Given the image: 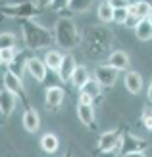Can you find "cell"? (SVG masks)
Masks as SVG:
<instances>
[{"mask_svg": "<svg viewBox=\"0 0 152 157\" xmlns=\"http://www.w3.org/2000/svg\"><path fill=\"white\" fill-rule=\"evenodd\" d=\"M108 65H112L114 69H117V71H127L129 69V56H127V52L123 50H112L108 54Z\"/></svg>", "mask_w": 152, "mask_h": 157, "instance_id": "obj_16", "label": "cell"}, {"mask_svg": "<svg viewBox=\"0 0 152 157\" xmlns=\"http://www.w3.org/2000/svg\"><path fill=\"white\" fill-rule=\"evenodd\" d=\"M2 84H4V88L6 90H10L12 94H15L21 101H23V105H29V101H27V94H25V86H23V78H19L18 75H14L10 71H6L4 73V78H2Z\"/></svg>", "mask_w": 152, "mask_h": 157, "instance_id": "obj_7", "label": "cell"}, {"mask_svg": "<svg viewBox=\"0 0 152 157\" xmlns=\"http://www.w3.org/2000/svg\"><path fill=\"white\" fill-rule=\"evenodd\" d=\"M15 44H18V38L14 33H0V50L15 48Z\"/></svg>", "mask_w": 152, "mask_h": 157, "instance_id": "obj_26", "label": "cell"}, {"mask_svg": "<svg viewBox=\"0 0 152 157\" xmlns=\"http://www.w3.org/2000/svg\"><path fill=\"white\" fill-rule=\"evenodd\" d=\"M0 65H2V59H0Z\"/></svg>", "mask_w": 152, "mask_h": 157, "instance_id": "obj_43", "label": "cell"}, {"mask_svg": "<svg viewBox=\"0 0 152 157\" xmlns=\"http://www.w3.org/2000/svg\"><path fill=\"white\" fill-rule=\"evenodd\" d=\"M127 10H129V15H127V19H125V27H129V29H135L139 25V21H141V17L137 13H135L131 8H127Z\"/></svg>", "mask_w": 152, "mask_h": 157, "instance_id": "obj_31", "label": "cell"}, {"mask_svg": "<svg viewBox=\"0 0 152 157\" xmlns=\"http://www.w3.org/2000/svg\"><path fill=\"white\" fill-rule=\"evenodd\" d=\"M12 2H19V0H12Z\"/></svg>", "mask_w": 152, "mask_h": 157, "instance_id": "obj_41", "label": "cell"}, {"mask_svg": "<svg viewBox=\"0 0 152 157\" xmlns=\"http://www.w3.org/2000/svg\"><path fill=\"white\" fill-rule=\"evenodd\" d=\"M52 35H54V42L58 44L62 50H73L81 44V33H79L75 21L71 17H68V15H62V17L54 23Z\"/></svg>", "mask_w": 152, "mask_h": 157, "instance_id": "obj_3", "label": "cell"}, {"mask_svg": "<svg viewBox=\"0 0 152 157\" xmlns=\"http://www.w3.org/2000/svg\"><path fill=\"white\" fill-rule=\"evenodd\" d=\"M18 101H19V98L15 96V94H12L10 90H6V88L0 90V117L8 119V117L15 111Z\"/></svg>", "mask_w": 152, "mask_h": 157, "instance_id": "obj_10", "label": "cell"}, {"mask_svg": "<svg viewBox=\"0 0 152 157\" xmlns=\"http://www.w3.org/2000/svg\"><path fill=\"white\" fill-rule=\"evenodd\" d=\"M29 56H31V54H29L27 48H25V50H21V52H18L12 63H10V65H6V67H8V71L14 73V75H18L19 78H23V75L27 73V59H29Z\"/></svg>", "mask_w": 152, "mask_h": 157, "instance_id": "obj_12", "label": "cell"}, {"mask_svg": "<svg viewBox=\"0 0 152 157\" xmlns=\"http://www.w3.org/2000/svg\"><path fill=\"white\" fill-rule=\"evenodd\" d=\"M119 157H121V155H119ZM123 157H146V155H145V151H135V153H127Z\"/></svg>", "mask_w": 152, "mask_h": 157, "instance_id": "obj_36", "label": "cell"}, {"mask_svg": "<svg viewBox=\"0 0 152 157\" xmlns=\"http://www.w3.org/2000/svg\"><path fill=\"white\" fill-rule=\"evenodd\" d=\"M64 157H73V153H71V151H68V153L64 155Z\"/></svg>", "mask_w": 152, "mask_h": 157, "instance_id": "obj_39", "label": "cell"}, {"mask_svg": "<svg viewBox=\"0 0 152 157\" xmlns=\"http://www.w3.org/2000/svg\"><path fill=\"white\" fill-rule=\"evenodd\" d=\"M146 19H148V21H150V25H152V13H150V15H148V17H146Z\"/></svg>", "mask_w": 152, "mask_h": 157, "instance_id": "obj_40", "label": "cell"}, {"mask_svg": "<svg viewBox=\"0 0 152 157\" xmlns=\"http://www.w3.org/2000/svg\"><path fill=\"white\" fill-rule=\"evenodd\" d=\"M19 29H21V36H23V44L31 52L46 50L54 44L52 31L43 27L35 19H19Z\"/></svg>", "mask_w": 152, "mask_h": 157, "instance_id": "obj_2", "label": "cell"}, {"mask_svg": "<svg viewBox=\"0 0 152 157\" xmlns=\"http://www.w3.org/2000/svg\"><path fill=\"white\" fill-rule=\"evenodd\" d=\"M48 10H52V12H56V13L68 12V0H50Z\"/></svg>", "mask_w": 152, "mask_h": 157, "instance_id": "obj_30", "label": "cell"}, {"mask_svg": "<svg viewBox=\"0 0 152 157\" xmlns=\"http://www.w3.org/2000/svg\"><path fill=\"white\" fill-rule=\"evenodd\" d=\"M64 100H66V90H64V86H48L44 92V104L46 107L50 109V111H58L60 105L64 104Z\"/></svg>", "mask_w": 152, "mask_h": 157, "instance_id": "obj_8", "label": "cell"}, {"mask_svg": "<svg viewBox=\"0 0 152 157\" xmlns=\"http://www.w3.org/2000/svg\"><path fill=\"white\" fill-rule=\"evenodd\" d=\"M62 59H64V54L60 50H46L44 58H43L46 69H50V71H58L62 65Z\"/></svg>", "mask_w": 152, "mask_h": 157, "instance_id": "obj_19", "label": "cell"}, {"mask_svg": "<svg viewBox=\"0 0 152 157\" xmlns=\"http://www.w3.org/2000/svg\"><path fill=\"white\" fill-rule=\"evenodd\" d=\"M21 123H23V128H25L29 134H35V132H39V128H41V117H39V113L29 105L23 109Z\"/></svg>", "mask_w": 152, "mask_h": 157, "instance_id": "obj_14", "label": "cell"}, {"mask_svg": "<svg viewBox=\"0 0 152 157\" xmlns=\"http://www.w3.org/2000/svg\"><path fill=\"white\" fill-rule=\"evenodd\" d=\"M75 67H77L75 58L71 56V54H64L62 65H60L58 71H56V73H58V78H60L62 82H69L71 81V75H73V71H75Z\"/></svg>", "mask_w": 152, "mask_h": 157, "instance_id": "obj_15", "label": "cell"}, {"mask_svg": "<svg viewBox=\"0 0 152 157\" xmlns=\"http://www.w3.org/2000/svg\"><path fill=\"white\" fill-rule=\"evenodd\" d=\"M146 98H148V101L152 104V81H150L148 86H146Z\"/></svg>", "mask_w": 152, "mask_h": 157, "instance_id": "obj_35", "label": "cell"}, {"mask_svg": "<svg viewBox=\"0 0 152 157\" xmlns=\"http://www.w3.org/2000/svg\"><path fill=\"white\" fill-rule=\"evenodd\" d=\"M15 54H18V50L15 48H6V50H0V59H2V65H10Z\"/></svg>", "mask_w": 152, "mask_h": 157, "instance_id": "obj_29", "label": "cell"}, {"mask_svg": "<svg viewBox=\"0 0 152 157\" xmlns=\"http://www.w3.org/2000/svg\"><path fill=\"white\" fill-rule=\"evenodd\" d=\"M112 42H114V36L106 27L91 25L81 35V44L79 46L85 50L89 58H104L112 52Z\"/></svg>", "mask_w": 152, "mask_h": 157, "instance_id": "obj_1", "label": "cell"}, {"mask_svg": "<svg viewBox=\"0 0 152 157\" xmlns=\"http://www.w3.org/2000/svg\"><path fill=\"white\" fill-rule=\"evenodd\" d=\"M148 2H150V6H152V0H148Z\"/></svg>", "mask_w": 152, "mask_h": 157, "instance_id": "obj_42", "label": "cell"}, {"mask_svg": "<svg viewBox=\"0 0 152 157\" xmlns=\"http://www.w3.org/2000/svg\"><path fill=\"white\" fill-rule=\"evenodd\" d=\"M4 19H6V17H4V13H2V12H0V23H2Z\"/></svg>", "mask_w": 152, "mask_h": 157, "instance_id": "obj_38", "label": "cell"}, {"mask_svg": "<svg viewBox=\"0 0 152 157\" xmlns=\"http://www.w3.org/2000/svg\"><path fill=\"white\" fill-rule=\"evenodd\" d=\"M127 8H114V23L125 25V19H127V15H129V10H127Z\"/></svg>", "mask_w": 152, "mask_h": 157, "instance_id": "obj_28", "label": "cell"}, {"mask_svg": "<svg viewBox=\"0 0 152 157\" xmlns=\"http://www.w3.org/2000/svg\"><path fill=\"white\" fill-rule=\"evenodd\" d=\"M146 147H148V142L145 138L135 136L129 130L121 132V142H119V147H117V151L121 157L127 153H135V151H146Z\"/></svg>", "mask_w": 152, "mask_h": 157, "instance_id": "obj_5", "label": "cell"}, {"mask_svg": "<svg viewBox=\"0 0 152 157\" xmlns=\"http://www.w3.org/2000/svg\"><path fill=\"white\" fill-rule=\"evenodd\" d=\"M123 82H125V88L129 90L131 94H135V96L141 94V90H142V77L137 71H129V69H127Z\"/></svg>", "mask_w": 152, "mask_h": 157, "instance_id": "obj_17", "label": "cell"}, {"mask_svg": "<svg viewBox=\"0 0 152 157\" xmlns=\"http://www.w3.org/2000/svg\"><path fill=\"white\" fill-rule=\"evenodd\" d=\"M141 121H142V124L146 127V130H152V104L142 107V111H141Z\"/></svg>", "mask_w": 152, "mask_h": 157, "instance_id": "obj_27", "label": "cell"}, {"mask_svg": "<svg viewBox=\"0 0 152 157\" xmlns=\"http://www.w3.org/2000/svg\"><path fill=\"white\" fill-rule=\"evenodd\" d=\"M60 147V140L56 134H52V132H46V134H43L41 138V150L44 153H56Z\"/></svg>", "mask_w": 152, "mask_h": 157, "instance_id": "obj_21", "label": "cell"}, {"mask_svg": "<svg viewBox=\"0 0 152 157\" xmlns=\"http://www.w3.org/2000/svg\"><path fill=\"white\" fill-rule=\"evenodd\" d=\"M97 15L102 23H114V6L110 4V0H100L97 8Z\"/></svg>", "mask_w": 152, "mask_h": 157, "instance_id": "obj_20", "label": "cell"}, {"mask_svg": "<svg viewBox=\"0 0 152 157\" xmlns=\"http://www.w3.org/2000/svg\"><path fill=\"white\" fill-rule=\"evenodd\" d=\"M110 4L114 8H127L131 4V0H110Z\"/></svg>", "mask_w": 152, "mask_h": 157, "instance_id": "obj_32", "label": "cell"}, {"mask_svg": "<svg viewBox=\"0 0 152 157\" xmlns=\"http://www.w3.org/2000/svg\"><path fill=\"white\" fill-rule=\"evenodd\" d=\"M117 69H114L112 65H108V63H102V65H98L97 69H94V78L100 82V86L102 88H110V86H114L116 84V81H117Z\"/></svg>", "mask_w": 152, "mask_h": 157, "instance_id": "obj_9", "label": "cell"}, {"mask_svg": "<svg viewBox=\"0 0 152 157\" xmlns=\"http://www.w3.org/2000/svg\"><path fill=\"white\" fill-rule=\"evenodd\" d=\"M46 71H48V69H46L43 58L29 56V59H27V75H31L37 82H44L46 81Z\"/></svg>", "mask_w": 152, "mask_h": 157, "instance_id": "obj_11", "label": "cell"}, {"mask_svg": "<svg viewBox=\"0 0 152 157\" xmlns=\"http://www.w3.org/2000/svg\"><path fill=\"white\" fill-rule=\"evenodd\" d=\"M94 0H68V12L73 13H85L92 8Z\"/></svg>", "mask_w": 152, "mask_h": 157, "instance_id": "obj_25", "label": "cell"}, {"mask_svg": "<svg viewBox=\"0 0 152 157\" xmlns=\"http://www.w3.org/2000/svg\"><path fill=\"white\" fill-rule=\"evenodd\" d=\"M0 12L4 17L12 19H35L41 13V8L35 0H19V2H0Z\"/></svg>", "mask_w": 152, "mask_h": 157, "instance_id": "obj_4", "label": "cell"}, {"mask_svg": "<svg viewBox=\"0 0 152 157\" xmlns=\"http://www.w3.org/2000/svg\"><path fill=\"white\" fill-rule=\"evenodd\" d=\"M129 8L139 15L141 19H146L148 15L152 13V6H150V2L148 0H137V2H131L129 4Z\"/></svg>", "mask_w": 152, "mask_h": 157, "instance_id": "obj_24", "label": "cell"}, {"mask_svg": "<svg viewBox=\"0 0 152 157\" xmlns=\"http://www.w3.org/2000/svg\"><path fill=\"white\" fill-rule=\"evenodd\" d=\"M77 117L87 128H97V113H94V105L92 104H77Z\"/></svg>", "mask_w": 152, "mask_h": 157, "instance_id": "obj_13", "label": "cell"}, {"mask_svg": "<svg viewBox=\"0 0 152 157\" xmlns=\"http://www.w3.org/2000/svg\"><path fill=\"white\" fill-rule=\"evenodd\" d=\"M89 78H91L89 69H87L85 65H77V67H75V71H73V75H71V81H69V82L79 90L87 81H89Z\"/></svg>", "mask_w": 152, "mask_h": 157, "instance_id": "obj_22", "label": "cell"}, {"mask_svg": "<svg viewBox=\"0 0 152 157\" xmlns=\"http://www.w3.org/2000/svg\"><path fill=\"white\" fill-rule=\"evenodd\" d=\"M121 128H112V130H106L98 136V151L104 153V151H116L119 147V142H121Z\"/></svg>", "mask_w": 152, "mask_h": 157, "instance_id": "obj_6", "label": "cell"}, {"mask_svg": "<svg viewBox=\"0 0 152 157\" xmlns=\"http://www.w3.org/2000/svg\"><path fill=\"white\" fill-rule=\"evenodd\" d=\"M133 31H135V36H137L139 40H142V42L152 40V25H150L148 19H141L139 25L135 27Z\"/></svg>", "mask_w": 152, "mask_h": 157, "instance_id": "obj_23", "label": "cell"}, {"mask_svg": "<svg viewBox=\"0 0 152 157\" xmlns=\"http://www.w3.org/2000/svg\"><path fill=\"white\" fill-rule=\"evenodd\" d=\"M79 92H83V94H87V96H91L94 104L102 100V86H100V82L97 81V78H89V81H87L81 88H79Z\"/></svg>", "mask_w": 152, "mask_h": 157, "instance_id": "obj_18", "label": "cell"}, {"mask_svg": "<svg viewBox=\"0 0 152 157\" xmlns=\"http://www.w3.org/2000/svg\"><path fill=\"white\" fill-rule=\"evenodd\" d=\"M98 157H117V155H116L114 151H104V153H100Z\"/></svg>", "mask_w": 152, "mask_h": 157, "instance_id": "obj_37", "label": "cell"}, {"mask_svg": "<svg viewBox=\"0 0 152 157\" xmlns=\"http://www.w3.org/2000/svg\"><path fill=\"white\" fill-rule=\"evenodd\" d=\"M77 104H92V105H94V101H92L91 96H87V94L79 92V101H77Z\"/></svg>", "mask_w": 152, "mask_h": 157, "instance_id": "obj_33", "label": "cell"}, {"mask_svg": "<svg viewBox=\"0 0 152 157\" xmlns=\"http://www.w3.org/2000/svg\"><path fill=\"white\" fill-rule=\"evenodd\" d=\"M37 2V6L41 8V10H44V8H48V4H50V0H35Z\"/></svg>", "mask_w": 152, "mask_h": 157, "instance_id": "obj_34", "label": "cell"}]
</instances>
